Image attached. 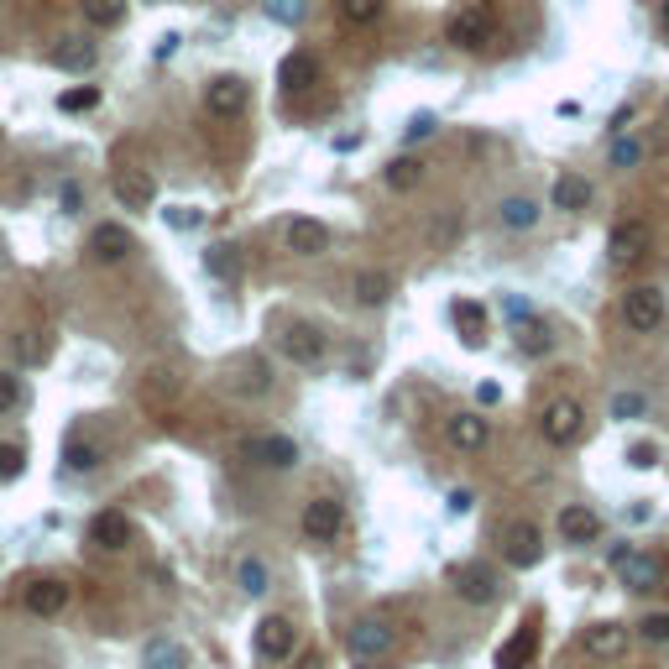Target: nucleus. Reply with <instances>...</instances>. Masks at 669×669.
Listing matches in <instances>:
<instances>
[{"instance_id": "1", "label": "nucleus", "mask_w": 669, "mask_h": 669, "mask_svg": "<svg viewBox=\"0 0 669 669\" xmlns=\"http://www.w3.org/2000/svg\"><path fill=\"white\" fill-rule=\"evenodd\" d=\"M581 429H586V408L575 403V398H549V403H544V413H539V434H544V445L565 450V445L581 440Z\"/></svg>"}, {"instance_id": "2", "label": "nucleus", "mask_w": 669, "mask_h": 669, "mask_svg": "<svg viewBox=\"0 0 669 669\" xmlns=\"http://www.w3.org/2000/svg\"><path fill=\"white\" fill-rule=\"evenodd\" d=\"M649 246H654L649 220H617L612 236H607V257H612L617 267H633V262L649 257Z\"/></svg>"}, {"instance_id": "3", "label": "nucleus", "mask_w": 669, "mask_h": 669, "mask_svg": "<svg viewBox=\"0 0 669 669\" xmlns=\"http://www.w3.org/2000/svg\"><path fill=\"white\" fill-rule=\"evenodd\" d=\"M622 325H628L633 335H654L664 325L659 288H628V293H622Z\"/></svg>"}, {"instance_id": "4", "label": "nucleus", "mask_w": 669, "mask_h": 669, "mask_svg": "<svg viewBox=\"0 0 669 669\" xmlns=\"http://www.w3.org/2000/svg\"><path fill=\"white\" fill-rule=\"evenodd\" d=\"M246 105H251V84H246V79L220 74V79L204 84V110L220 115V121H236V115H241Z\"/></svg>"}, {"instance_id": "5", "label": "nucleus", "mask_w": 669, "mask_h": 669, "mask_svg": "<svg viewBox=\"0 0 669 669\" xmlns=\"http://www.w3.org/2000/svg\"><path fill=\"white\" fill-rule=\"evenodd\" d=\"M278 345H283V356L293 361V366H319L330 356V340L319 335L314 325H304V319H293V325L278 335Z\"/></svg>"}, {"instance_id": "6", "label": "nucleus", "mask_w": 669, "mask_h": 669, "mask_svg": "<svg viewBox=\"0 0 669 669\" xmlns=\"http://www.w3.org/2000/svg\"><path fill=\"white\" fill-rule=\"evenodd\" d=\"M445 37L455 42V48H466V53H476V48H487L492 42V16L481 11V6H460L455 16H450V27H445Z\"/></svg>"}, {"instance_id": "7", "label": "nucleus", "mask_w": 669, "mask_h": 669, "mask_svg": "<svg viewBox=\"0 0 669 669\" xmlns=\"http://www.w3.org/2000/svg\"><path fill=\"white\" fill-rule=\"evenodd\" d=\"M283 241H288L293 257H325V251H330V225L314 220V215H298V220H288Z\"/></svg>"}, {"instance_id": "8", "label": "nucleus", "mask_w": 669, "mask_h": 669, "mask_svg": "<svg viewBox=\"0 0 669 669\" xmlns=\"http://www.w3.org/2000/svg\"><path fill=\"white\" fill-rule=\"evenodd\" d=\"M612 565H617V581L628 591H659L664 586V565L654 555H633V549H622Z\"/></svg>"}, {"instance_id": "9", "label": "nucleus", "mask_w": 669, "mask_h": 669, "mask_svg": "<svg viewBox=\"0 0 669 669\" xmlns=\"http://www.w3.org/2000/svg\"><path fill=\"white\" fill-rule=\"evenodd\" d=\"M628 628H622V622H591V628L581 633V654L586 659H622L628 654Z\"/></svg>"}, {"instance_id": "10", "label": "nucleus", "mask_w": 669, "mask_h": 669, "mask_svg": "<svg viewBox=\"0 0 669 669\" xmlns=\"http://www.w3.org/2000/svg\"><path fill=\"white\" fill-rule=\"evenodd\" d=\"M225 387L236 392V398H262V392L272 387L267 361L262 356H236V361H230V372H225Z\"/></svg>"}, {"instance_id": "11", "label": "nucleus", "mask_w": 669, "mask_h": 669, "mask_svg": "<svg viewBox=\"0 0 669 669\" xmlns=\"http://www.w3.org/2000/svg\"><path fill=\"white\" fill-rule=\"evenodd\" d=\"M502 544H507V560H513L518 570H528V565H539V555H544V534H539V523H528V518H518V523H507V534H502Z\"/></svg>"}, {"instance_id": "12", "label": "nucleus", "mask_w": 669, "mask_h": 669, "mask_svg": "<svg viewBox=\"0 0 669 669\" xmlns=\"http://www.w3.org/2000/svg\"><path fill=\"white\" fill-rule=\"evenodd\" d=\"M110 189H115V199H121L126 210H147V204L157 199V183H152L147 168H115Z\"/></svg>"}, {"instance_id": "13", "label": "nucleus", "mask_w": 669, "mask_h": 669, "mask_svg": "<svg viewBox=\"0 0 669 669\" xmlns=\"http://www.w3.org/2000/svg\"><path fill=\"white\" fill-rule=\"evenodd\" d=\"M455 596L471 602V607H487L497 596V570L492 565H460L455 570Z\"/></svg>"}, {"instance_id": "14", "label": "nucleus", "mask_w": 669, "mask_h": 669, "mask_svg": "<svg viewBox=\"0 0 669 669\" xmlns=\"http://www.w3.org/2000/svg\"><path fill=\"white\" fill-rule=\"evenodd\" d=\"M68 581H53V575H42V581H32L27 586V596H21V607H27L32 617H58L63 607H68Z\"/></svg>"}, {"instance_id": "15", "label": "nucleus", "mask_w": 669, "mask_h": 669, "mask_svg": "<svg viewBox=\"0 0 669 669\" xmlns=\"http://www.w3.org/2000/svg\"><path fill=\"white\" fill-rule=\"evenodd\" d=\"M340 523H345V513H340L335 497H314V502L304 507V534H309L314 544H330V539L340 534Z\"/></svg>"}, {"instance_id": "16", "label": "nucleus", "mask_w": 669, "mask_h": 669, "mask_svg": "<svg viewBox=\"0 0 669 669\" xmlns=\"http://www.w3.org/2000/svg\"><path fill=\"white\" fill-rule=\"evenodd\" d=\"M257 654H262L267 664L293 659V622H288V617H262V622H257Z\"/></svg>"}, {"instance_id": "17", "label": "nucleus", "mask_w": 669, "mask_h": 669, "mask_svg": "<svg viewBox=\"0 0 669 669\" xmlns=\"http://www.w3.org/2000/svg\"><path fill=\"white\" fill-rule=\"evenodd\" d=\"M445 440H450L455 450L476 455V450H487V440H492V424L481 419V413H455V419L445 424Z\"/></svg>"}, {"instance_id": "18", "label": "nucleus", "mask_w": 669, "mask_h": 669, "mask_svg": "<svg viewBox=\"0 0 669 669\" xmlns=\"http://www.w3.org/2000/svg\"><path fill=\"white\" fill-rule=\"evenodd\" d=\"M241 455L246 460H257V466H293V460H298V445L288 440V434H262V440H246L241 445Z\"/></svg>"}, {"instance_id": "19", "label": "nucleus", "mask_w": 669, "mask_h": 669, "mask_svg": "<svg viewBox=\"0 0 669 669\" xmlns=\"http://www.w3.org/2000/svg\"><path fill=\"white\" fill-rule=\"evenodd\" d=\"M351 654H356V659H382V654H392V628H387V622H377V617L356 622V628H351Z\"/></svg>"}, {"instance_id": "20", "label": "nucleus", "mask_w": 669, "mask_h": 669, "mask_svg": "<svg viewBox=\"0 0 669 669\" xmlns=\"http://www.w3.org/2000/svg\"><path fill=\"white\" fill-rule=\"evenodd\" d=\"M596 534H602V518H596L586 502L560 507V539H565V544H591Z\"/></svg>"}, {"instance_id": "21", "label": "nucleus", "mask_w": 669, "mask_h": 669, "mask_svg": "<svg viewBox=\"0 0 669 669\" xmlns=\"http://www.w3.org/2000/svg\"><path fill=\"white\" fill-rule=\"evenodd\" d=\"M131 230L126 225H95V236H89V257L95 262H121V257H131Z\"/></svg>"}, {"instance_id": "22", "label": "nucleus", "mask_w": 669, "mask_h": 669, "mask_svg": "<svg viewBox=\"0 0 669 669\" xmlns=\"http://www.w3.org/2000/svg\"><path fill=\"white\" fill-rule=\"evenodd\" d=\"M89 544H100V549H126L131 544V518L126 513H95L89 518Z\"/></svg>"}, {"instance_id": "23", "label": "nucleus", "mask_w": 669, "mask_h": 669, "mask_svg": "<svg viewBox=\"0 0 669 669\" xmlns=\"http://www.w3.org/2000/svg\"><path fill=\"white\" fill-rule=\"evenodd\" d=\"M278 79H283L288 95H304V89L319 84V58H314V53H288L283 68H278Z\"/></svg>"}, {"instance_id": "24", "label": "nucleus", "mask_w": 669, "mask_h": 669, "mask_svg": "<svg viewBox=\"0 0 669 669\" xmlns=\"http://www.w3.org/2000/svg\"><path fill=\"white\" fill-rule=\"evenodd\" d=\"M178 387H183V382L168 372V366H152V372L142 377V403L157 408V413H168V408L178 403Z\"/></svg>"}, {"instance_id": "25", "label": "nucleus", "mask_w": 669, "mask_h": 669, "mask_svg": "<svg viewBox=\"0 0 669 669\" xmlns=\"http://www.w3.org/2000/svg\"><path fill=\"white\" fill-rule=\"evenodd\" d=\"M534 643H539V628H534V622H523V628L497 649V669H528V659H534Z\"/></svg>"}, {"instance_id": "26", "label": "nucleus", "mask_w": 669, "mask_h": 669, "mask_svg": "<svg viewBox=\"0 0 669 669\" xmlns=\"http://www.w3.org/2000/svg\"><path fill=\"white\" fill-rule=\"evenodd\" d=\"M586 204H591V183L581 178V173H560L555 178V210H586Z\"/></svg>"}, {"instance_id": "27", "label": "nucleus", "mask_w": 669, "mask_h": 669, "mask_svg": "<svg viewBox=\"0 0 669 669\" xmlns=\"http://www.w3.org/2000/svg\"><path fill=\"white\" fill-rule=\"evenodd\" d=\"M100 460H105V450L89 445L84 434H68V440H63V466H68V471H95Z\"/></svg>"}, {"instance_id": "28", "label": "nucleus", "mask_w": 669, "mask_h": 669, "mask_svg": "<svg viewBox=\"0 0 669 669\" xmlns=\"http://www.w3.org/2000/svg\"><path fill=\"white\" fill-rule=\"evenodd\" d=\"M142 669H189V654H183L173 638H152L147 654H142Z\"/></svg>"}, {"instance_id": "29", "label": "nucleus", "mask_w": 669, "mask_h": 669, "mask_svg": "<svg viewBox=\"0 0 669 669\" xmlns=\"http://www.w3.org/2000/svg\"><path fill=\"white\" fill-rule=\"evenodd\" d=\"M497 220H502L507 230H528V225L539 220V204H534V199H523V194H513V199H502V204H497Z\"/></svg>"}, {"instance_id": "30", "label": "nucleus", "mask_w": 669, "mask_h": 669, "mask_svg": "<svg viewBox=\"0 0 669 669\" xmlns=\"http://www.w3.org/2000/svg\"><path fill=\"white\" fill-rule=\"evenodd\" d=\"M392 298V278L387 272H361L356 278V304L361 309H377V304H387Z\"/></svg>"}, {"instance_id": "31", "label": "nucleus", "mask_w": 669, "mask_h": 669, "mask_svg": "<svg viewBox=\"0 0 669 669\" xmlns=\"http://www.w3.org/2000/svg\"><path fill=\"white\" fill-rule=\"evenodd\" d=\"M58 68H68V74H84V68H95V42H79V37H68L63 48L53 53Z\"/></svg>"}, {"instance_id": "32", "label": "nucleus", "mask_w": 669, "mask_h": 669, "mask_svg": "<svg viewBox=\"0 0 669 669\" xmlns=\"http://www.w3.org/2000/svg\"><path fill=\"white\" fill-rule=\"evenodd\" d=\"M419 178H424V163H419V157H392V163H387V189L408 194V189H419Z\"/></svg>"}, {"instance_id": "33", "label": "nucleus", "mask_w": 669, "mask_h": 669, "mask_svg": "<svg viewBox=\"0 0 669 669\" xmlns=\"http://www.w3.org/2000/svg\"><path fill=\"white\" fill-rule=\"evenodd\" d=\"M455 325L466 330V345H481V340H487V309L466 298V304H455Z\"/></svg>"}, {"instance_id": "34", "label": "nucleus", "mask_w": 669, "mask_h": 669, "mask_svg": "<svg viewBox=\"0 0 669 669\" xmlns=\"http://www.w3.org/2000/svg\"><path fill=\"white\" fill-rule=\"evenodd\" d=\"M89 27H121L126 21V0H84Z\"/></svg>"}, {"instance_id": "35", "label": "nucleus", "mask_w": 669, "mask_h": 669, "mask_svg": "<svg viewBox=\"0 0 669 669\" xmlns=\"http://www.w3.org/2000/svg\"><path fill=\"white\" fill-rule=\"evenodd\" d=\"M340 16L351 27H372V21H382V0H340Z\"/></svg>"}, {"instance_id": "36", "label": "nucleus", "mask_w": 669, "mask_h": 669, "mask_svg": "<svg viewBox=\"0 0 669 669\" xmlns=\"http://www.w3.org/2000/svg\"><path fill=\"white\" fill-rule=\"evenodd\" d=\"M236 581H241L246 596H262V591H267V565H262V560H241V565H236Z\"/></svg>"}, {"instance_id": "37", "label": "nucleus", "mask_w": 669, "mask_h": 669, "mask_svg": "<svg viewBox=\"0 0 669 669\" xmlns=\"http://www.w3.org/2000/svg\"><path fill=\"white\" fill-rule=\"evenodd\" d=\"M48 351H53V340L42 335V330H32V335H21L16 340V356L27 361V366H37V361H48Z\"/></svg>"}, {"instance_id": "38", "label": "nucleus", "mask_w": 669, "mask_h": 669, "mask_svg": "<svg viewBox=\"0 0 669 669\" xmlns=\"http://www.w3.org/2000/svg\"><path fill=\"white\" fill-rule=\"evenodd\" d=\"M204 267H210L215 278H236V246H210V257H204Z\"/></svg>"}, {"instance_id": "39", "label": "nucleus", "mask_w": 669, "mask_h": 669, "mask_svg": "<svg viewBox=\"0 0 669 669\" xmlns=\"http://www.w3.org/2000/svg\"><path fill=\"white\" fill-rule=\"evenodd\" d=\"M21 466H27V450H21V445H0V481L21 476Z\"/></svg>"}, {"instance_id": "40", "label": "nucleus", "mask_w": 669, "mask_h": 669, "mask_svg": "<svg viewBox=\"0 0 669 669\" xmlns=\"http://www.w3.org/2000/svg\"><path fill=\"white\" fill-rule=\"evenodd\" d=\"M95 100H100V89H89V84H84V89H68V95L58 100V110H68V115H79V110H89V105H95Z\"/></svg>"}, {"instance_id": "41", "label": "nucleus", "mask_w": 669, "mask_h": 669, "mask_svg": "<svg viewBox=\"0 0 669 669\" xmlns=\"http://www.w3.org/2000/svg\"><path fill=\"white\" fill-rule=\"evenodd\" d=\"M638 633L649 638V643H669V617L664 612H654V617H643L638 622Z\"/></svg>"}, {"instance_id": "42", "label": "nucleus", "mask_w": 669, "mask_h": 669, "mask_svg": "<svg viewBox=\"0 0 669 669\" xmlns=\"http://www.w3.org/2000/svg\"><path fill=\"white\" fill-rule=\"evenodd\" d=\"M638 413H643L638 392H617V398H612V419H638Z\"/></svg>"}, {"instance_id": "43", "label": "nucleus", "mask_w": 669, "mask_h": 669, "mask_svg": "<svg viewBox=\"0 0 669 669\" xmlns=\"http://www.w3.org/2000/svg\"><path fill=\"white\" fill-rule=\"evenodd\" d=\"M549 345H555V340H549V330H544V325H523V351H528V356L549 351Z\"/></svg>"}, {"instance_id": "44", "label": "nucleus", "mask_w": 669, "mask_h": 669, "mask_svg": "<svg viewBox=\"0 0 669 669\" xmlns=\"http://www.w3.org/2000/svg\"><path fill=\"white\" fill-rule=\"evenodd\" d=\"M21 403V377H11V372H0V413H11Z\"/></svg>"}, {"instance_id": "45", "label": "nucleus", "mask_w": 669, "mask_h": 669, "mask_svg": "<svg viewBox=\"0 0 669 669\" xmlns=\"http://www.w3.org/2000/svg\"><path fill=\"white\" fill-rule=\"evenodd\" d=\"M267 16L272 21H298L304 16V0H267Z\"/></svg>"}, {"instance_id": "46", "label": "nucleus", "mask_w": 669, "mask_h": 669, "mask_svg": "<svg viewBox=\"0 0 669 669\" xmlns=\"http://www.w3.org/2000/svg\"><path fill=\"white\" fill-rule=\"evenodd\" d=\"M607 157H612V168H633L643 152H638V142H612V152H607Z\"/></svg>"}, {"instance_id": "47", "label": "nucleus", "mask_w": 669, "mask_h": 669, "mask_svg": "<svg viewBox=\"0 0 669 669\" xmlns=\"http://www.w3.org/2000/svg\"><path fill=\"white\" fill-rule=\"evenodd\" d=\"M628 460H633V466H638V471H649V466H654V460H659V450H654L649 440H643V445H633V455H628Z\"/></svg>"}, {"instance_id": "48", "label": "nucleus", "mask_w": 669, "mask_h": 669, "mask_svg": "<svg viewBox=\"0 0 669 669\" xmlns=\"http://www.w3.org/2000/svg\"><path fill=\"white\" fill-rule=\"evenodd\" d=\"M434 131V115H413L408 121V142H419V136H429Z\"/></svg>"}, {"instance_id": "49", "label": "nucleus", "mask_w": 669, "mask_h": 669, "mask_svg": "<svg viewBox=\"0 0 669 669\" xmlns=\"http://www.w3.org/2000/svg\"><path fill=\"white\" fill-rule=\"evenodd\" d=\"M168 220H173L178 230H189V225H199V215H194V210H183V204H178V210H168Z\"/></svg>"}, {"instance_id": "50", "label": "nucleus", "mask_w": 669, "mask_h": 669, "mask_svg": "<svg viewBox=\"0 0 669 669\" xmlns=\"http://www.w3.org/2000/svg\"><path fill=\"white\" fill-rule=\"evenodd\" d=\"M471 502H476L471 492H450V513H471Z\"/></svg>"}, {"instance_id": "51", "label": "nucleus", "mask_w": 669, "mask_h": 669, "mask_svg": "<svg viewBox=\"0 0 669 669\" xmlns=\"http://www.w3.org/2000/svg\"><path fill=\"white\" fill-rule=\"evenodd\" d=\"M298 669H325V659H319V654H304V664H298Z\"/></svg>"}, {"instance_id": "52", "label": "nucleus", "mask_w": 669, "mask_h": 669, "mask_svg": "<svg viewBox=\"0 0 669 669\" xmlns=\"http://www.w3.org/2000/svg\"><path fill=\"white\" fill-rule=\"evenodd\" d=\"M659 21H664V27H669V0H664V6H659Z\"/></svg>"}]
</instances>
